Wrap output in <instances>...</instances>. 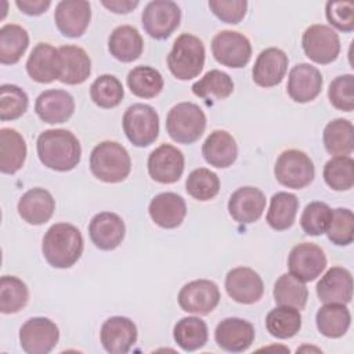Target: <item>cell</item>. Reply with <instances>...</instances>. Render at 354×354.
<instances>
[{"label": "cell", "mask_w": 354, "mask_h": 354, "mask_svg": "<svg viewBox=\"0 0 354 354\" xmlns=\"http://www.w3.org/2000/svg\"><path fill=\"white\" fill-rule=\"evenodd\" d=\"M288 267L292 275L303 282L314 281L326 267L324 250L315 243L296 245L288 257Z\"/></svg>", "instance_id": "14"}, {"label": "cell", "mask_w": 354, "mask_h": 354, "mask_svg": "<svg viewBox=\"0 0 354 354\" xmlns=\"http://www.w3.org/2000/svg\"><path fill=\"white\" fill-rule=\"evenodd\" d=\"M266 207V196L256 187H241L228 201V213L239 224L257 221Z\"/></svg>", "instance_id": "22"}, {"label": "cell", "mask_w": 354, "mask_h": 354, "mask_svg": "<svg viewBox=\"0 0 354 354\" xmlns=\"http://www.w3.org/2000/svg\"><path fill=\"white\" fill-rule=\"evenodd\" d=\"M29 299L28 286L17 277L4 275L0 279V311L14 314L22 310Z\"/></svg>", "instance_id": "42"}, {"label": "cell", "mask_w": 354, "mask_h": 354, "mask_svg": "<svg viewBox=\"0 0 354 354\" xmlns=\"http://www.w3.org/2000/svg\"><path fill=\"white\" fill-rule=\"evenodd\" d=\"M101 4L116 14H127L138 6L137 0H102Z\"/></svg>", "instance_id": "52"}, {"label": "cell", "mask_w": 354, "mask_h": 354, "mask_svg": "<svg viewBox=\"0 0 354 354\" xmlns=\"http://www.w3.org/2000/svg\"><path fill=\"white\" fill-rule=\"evenodd\" d=\"M177 300L185 313L206 315L217 307L220 290L213 281L195 279L181 288Z\"/></svg>", "instance_id": "12"}, {"label": "cell", "mask_w": 354, "mask_h": 354, "mask_svg": "<svg viewBox=\"0 0 354 354\" xmlns=\"http://www.w3.org/2000/svg\"><path fill=\"white\" fill-rule=\"evenodd\" d=\"M15 6L26 15H40L51 6L50 0H17Z\"/></svg>", "instance_id": "51"}, {"label": "cell", "mask_w": 354, "mask_h": 354, "mask_svg": "<svg viewBox=\"0 0 354 354\" xmlns=\"http://www.w3.org/2000/svg\"><path fill=\"white\" fill-rule=\"evenodd\" d=\"M58 339V326L44 317H33L19 329V343L28 354H47L55 347Z\"/></svg>", "instance_id": "11"}, {"label": "cell", "mask_w": 354, "mask_h": 354, "mask_svg": "<svg viewBox=\"0 0 354 354\" xmlns=\"http://www.w3.org/2000/svg\"><path fill=\"white\" fill-rule=\"evenodd\" d=\"M184 171V155L170 144H162L148 156V173L160 184H173Z\"/></svg>", "instance_id": "13"}, {"label": "cell", "mask_w": 354, "mask_h": 354, "mask_svg": "<svg viewBox=\"0 0 354 354\" xmlns=\"http://www.w3.org/2000/svg\"><path fill=\"white\" fill-rule=\"evenodd\" d=\"M326 19L342 32L354 29V4L351 1H328L325 7Z\"/></svg>", "instance_id": "49"}, {"label": "cell", "mask_w": 354, "mask_h": 354, "mask_svg": "<svg viewBox=\"0 0 354 354\" xmlns=\"http://www.w3.org/2000/svg\"><path fill=\"white\" fill-rule=\"evenodd\" d=\"M318 330L330 339L342 337L350 328L351 315L346 304L325 303L315 315Z\"/></svg>", "instance_id": "32"}, {"label": "cell", "mask_w": 354, "mask_h": 354, "mask_svg": "<svg viewBox=\"0 0 354 354\" xmlns=\"http://www.w3.org/2000/svg\"><path fill=\"white\" fill-rule=\"evenodd\" d=\"M301 46L306 55L321 65L333 62L340 53V39L328 25L315 24L308 26L301 36Z\"/></svg>", "instance_id": "9"}, {"label": "cell", "mask_w": 354, "mask_h": 354, "mask_svg": "<svg viewBox=\"0 0 354 354\" xmlns=\"http://www.w3.org/2000/svg\"><path fill=\"white\" fill-rule=\"evenodd\" d=\"M325 149L335 156H348L354 149V127L347 119L329 122L322 133Z\"/></svg>", "instance_id": "33"}, {"label": "cell", "mask_w": 354, "mask_h": 354, "mask_svg": "<svg viewBox=\"0 0 354 354\" xmlns=\"http://www.w3.org/2000/svg\"><path fill=\"white\" fill-rule=\"evenodd\" d=\"M205 65V46L202 40L191 33L180 35L167 55V66L178 80L196 77Z\"/></svg>", "instance_id": "4"}, {"label": "cell", "mask_w": 354, "mask_h": 354, "mask_svg": "<svg viewBox=\"0 0 354 354\" xmlns=\"http://www.w3.org/2000/svg\"><path fill=\"white\" fill-rule=\"evenodd\" d=\"M275 178L279 184L300 189L307 187L314 180V163L310 159V156L299 149H288L283 151L274 167Z\"/></svg>", "instance_id": "7"}, {"label": "cell", "mask_w": 354, "mask_h": 354, "mask_svg": "<svg viewBox=\"0 0 354 354\" xmlns=\"http://www.w3.org/2000/svg\"><path fill=\"white\" fill-rule=\"evenodd\" d=\"M144 48V41L138 30L131 25H120L112 30L108 39L111 55L122 62L136 61Z\"/></svg>", "instance_id": "30"}, {"label": "cell", "mask_w": 354, "mask_h": 354, "mask_svg": "<svg viewBox=\"0 0 354 354\" xmlns=\"http://www.w3.org/2000/svg\"><path fill=\"white\" fill-rule=\"evenodd\" d=\"M40 162L57 171H69L75 169L82 156V147L73 133L65 129L44 130L36 142Z\"/></svg>", "instance_id": "1"}, {"label": "cell", "mask_w": 354, "mask_h": 354, "mask_svg": "<svg viewBox=\"0 0 354 354\" xmlns=\"http://www.w3.org/2000/svg\"><path fill=\"white\" fill-rule=\"evenodd\" d=\"M324 180L335 191H347L354 185V162L350 156H333L324 166Z\"/></svg>", "instance_id": "43"}, {"label": "cell", "mask_w": 354, "mask_h": 354, "mask_svg": "<svg viewBox=\"0 0 354 354\" xmlns=\"http://www.w3.org/2000/svg\"><path fill=\"white\" fill-rule=\"evenodd\" d=\"M322 83L324 80L321 72L315 66L307 62H301L290 69L286 91L295 102L304 104L318 97L322 88Z\"/></svg>", "instance_id": "17"}, {"label": "cell", "mask_w": 354, "mask_h": 354, "mask_svg": "<svg viewBox=\"0 0 354 354\" xmlns=\"http://www.w3.org/2000/svg\"><path fill=\"white\" fill-rule=\"evenodd\" d=\"M330 104L344 112L354 109V76L351 73L335 77L328 88Z\"/></svg>", "instance_id": "48"}, {"label": "cell", "mask_w": 354, "mask_h": 354, "mask_svg": "<svg viewBox=\"0 0 354 354\" xmlns=\"http://www.w3.org/2000/svg\"><path fill=\"white\" fill-rule=\"evenodd\" d=\"M214 59L228 68H243L252 55L249 39L236 30H221L212 40Z\"/></svg>", "instance_id": "10"}, {"label": "cell", "mask_w": 354, "mask_h": 354, "mask_svg": "<svg viewBox=\"0 0 354 354\" xmlns=\"http://www.w3.org/2000/svg\"><path fill=\"white\" fill-rule=\"evenodd\" d=\"M185 189L194 199L210 201L220 191L218 176L206 167L195 169L187 177Z\"/></svg>", "instance_id": "44"}, {"label": "cell", "mask_w": 354, "mask_h": 354, "mask_svg": "<svg viewBox=\"0 0 354 354\" xmlns=\"http://www.w3.org/2000/svg\"><path fill=\"white\" fill-rule=\"evenodd\" d=\"M173 337L184 351H195L207 342V325L198 317L181 318L174 325Z\"/></svg>", "instance_id": "36"}, {"label": "cell", "mask_w": 354, "mask_h": 354, "mask_svg": "<svg viewBox=\"0 0 354 354\" xmlns=\"http://www.w3.org/2000/svg\"><path fill=\"white\" fill-rule=\"evenodd\" d=\"M61 75L59 82L65 84H80L87 80L91 72V61L87 53L79 47L66 44L58 48Z\"/></svg>", "instance_id": "28"}, {"label": "cell", "mask_w": 354, "mask_h": 354, "mask_svg": "<svg viewBox=\"0 0 354 354\" xmlns=\"http://www.w3.org/2000/svg\"><path fill=\"white\" fill-rule=\"evenodd\" d=\"M127 86L140 98H153L163 88V77L155 68L140 65L129 72Z\"/></svg>", "instance_id": "38"}, {"label": "cell", "mask_w": 354, "mask_h": 354, "mask_svg": "<svg viewBox=\"0 0 354 354\" xmlns=\"http://www.w3.org/2000/svg\"><path fill=\"white\" fill-rule=\"evenodd\" d=\"M28 95L21 87L15 84L0 86V119L3 122L22 116L28 109Z\"/></svg>", "instance_id": "46"}, {"label": "cell", "mask_w": 354, "mask_h": 354, "mask_svg": "<svg viewBox=\"0 0 354 354\" xmlns=\"http://www.w3.org/2000/svg\"><path fill=\"white\" fill-rule=\"evenodd\" d=\"M299 209V199L290 192H277L271 196L267 223L272 230L283 231L293 225Z\"/></svg>", "instance_id": "34"}, {"label": "cell", "mask_w": 354, "mask_h": 354, "mask_svg": "<svg viewBox=\"0 0 354 354\" xmlns=\"http://www.w3.org/2000/svg\"><path fill=\"white\" fill-rule=\"evenodd\" d=\"M26 72L37 83H51L59 79L61 64L58 48H54L48 43L36 44L26 61Z\"/></svg>", "instance_id": "25"}, {"label": "cell", "mask_w": 354, "mask_h": 354, "mask_svg": "<svg viewBox=\"0 0 354 354\" xmlns=\"http://www.w3.org/2000/svg\"><path fill=\"white\" fill-rule=\"evenodd\" d=\"M332 209L324 202L308 203L300 217V225L307 235H322L330 221Z\"/></svg>", "instance_id": "47"}, {"label": "cell", "mask_w": 354, "mask_h": 354, "mask_svg": "<svg viewBox=\"0 0 354 354\" xmlns=\"http://www.w3.org/2000/svg\"><path fill=\"white\" fill-rule=\"evenodd\" d=\"M180 7L170 0L149 1L141 15L144 30L153 39H167L180 25Z\"/></svg>", "instance_id": "8"}, {"label": "cell", "mask_w": 354, "mask_h": 354, "mask_svg": "<svg viewBox=\"0 0 354 354\" xmlns=\"http://www.w3.org/2000/svg\"><path fill=\"white\" fill-rule=\"evenodd\" d=\"M148 212L155 224L170 230L183 223L187 214V206L185 201L178 194L162 192L152 198Z\"/></svg>", "instance_id": "26"}, {"label": "cell", "mask_w": 354, "mask_h": 354, "mask_svg": "<svg viewBox=\"0 0 354 354\" xmlns=\"http://www.w3.org/2000/svg\"><path fill=\"white\" fill-rule=\"evenodd\" d=\"M126 227L120 216L112 212H101L95 214L88 225L91 242L101 250H112L118 248L124 238Z\"/></svg>", "instance_id": "20"}, {"label": "cell", "mask_w": 354, "mask_h": 354, "mask_svg": "<svg viewBox=\"0 0 354 354\" xmlns=\"http://www.w3.org/2000/svg\"><path fill=\"white\" fill-rule=\"evenodd\" d=\"M225 290L228 296L241 304H253L264 293L261 277L249 267L232 268L225 277Z\"/></svg>", "instance_id": "16"}, {"label": "cell", "mask_w": 354, "mask_h": 354, "mask_svg": "<svg viewBox=\"0 0 354 354\" xmlns=\"http://www.w3.org/2000/svg\"><path fill=\"white\" fill-rule=\"evenodd\" d=\"M217 346L230 353H242L254 342V328L242 318H225L220 321L214 330Z\"/></svg>", "instance_id": "18"}, {"label": "cell", "mask_w": 354, "mask_h": 354, "mask_svg": "<svg viewBox=\"0 0 354 354\" xmlns=\"http://www.w3.org/2000/svg\"><path fill=\"white\" fill-rule=\"evenodd\" d=\"M123 131L136 147H148L159 136V116L148 104H133L123 115Z\"/></svg>", "instance_id": "6"}, {"label": "cell", "mask_w": 354, "mask_h": 354, "mask_svg": "<svg viewBox=\"0 0 354 354\" xmlns=\"http://www.w3.org/2000/svg\"><path fill=\"white\" fill-rule=\"evenodd\" d=\"M272 295L278 306H289L297 310L304 308L308 299V290L304 282L297 279L290 272L282 274L277 279Z\"/></svg>", "instance_id": "39"}, {"label": "cell", "mask_w": 354, "mask_h": 354, "mask_svg": "<svg viewBox=\"0 0 354 354\" xmlns=\"http://www.w3.org/2000/svg\"><path fill=\"white\" fill-rule=\"evenodd\" d=\"M209 8L212 12L227 24H239L248 8L246 0H210Z\"/></svg>", "instance_id": "50"}, {"label": "cell", "mask_w": 354, "mask_h": 354, "mask_svg": "<svg viewBox=\"0 0 354 354\" xmlns=\"http://www.w3.org/2000/svg\"><path fill=\"white\" fill-rule=\"evenodd\" d=\"M17 207L24 221L40 225L51 218L55 210V201L47 189L37 187L26 191L18 201Z\"/></svg>", "instance_id": "27"}, {"label": "cell", "mask_w": 354, "mask_h": 354, "mask_svg": "<svg viewBox=\"0 0 354 354\" xmlns=\"http://www.w3.org/2000/svg\"><path fill=\"white\" fill-rule=\"evenodd\" d=\"M234 91V82L228 73L212 69L203 75L202 79L192 84V93L196 97L206 98L209 95L216 97L217 100H225Z\"/></svg>", "instance_id": "41"}, {"label": "cell", "mask_w": 354, "mask_h": 354, "mask_svg": "<svg viewBox=\"0 0 354 354\" xmlns=\"http://www.w3.org/2000/svg\"><path fill=\"white\" fill-rule=\"evenodd\" d=\"M266 326L277 339L293 337L301 328V314L295 307L279 306L267 314Z\"/></svg>", "instance_id": "37"}, {"label": "cell", "mask_w": 354, "mask_h": 354, "mask_svg": "<svg viewBox=\"0 0 354 354\" xmlns=\"http://www.w3.org/2000/svg\"><path fill=\"white\" fill-rule=\"evenodd\" d=\"M26 159V144L24 137L14 129L0 130V170L4 174L17 173Z\"/></svg>", "instance_id": "31"}, {"label": "cell", "mask_w": 354, "mask_h": 354, "mask_svg": "<svg viewBox=\"0 0 354 354\" xmlns=\"http://www.w3.org/2000/svg\"><path fill=\"white\" fill-rule=\"evenodd\" d=\"M206 116L199 105L194 102H180L174 105L166 118V130L173 141L178 144H192L203 134Z\"/></svg>", "instance_id": "5"}, {"label": "cell", "mask_w": 354, "mask_h": 354, "mask_svg": "<svg viewBox=\"0 0 354 354\" xmlns=\"http://www.w3.org/2000/svg\"><path fill=\"white\" fill-rule=\"evenodd\" d=\"M35 111L46 123H65L75 112V100L65 90H46L36 98Z\"/></svg>", "instance_id": "23"}, {"label": "cell", "mask_w": 354, "mask_h": 354, "mask_svg": "<svg viewBox=\"0 0 354 354\" xmlns=\"http://www.w3.org/2000/svg\"><path fill=\"white\" fill-rule=\"evenodd\" d=\"M317 296L322 303L347 304L353 297V277L347 268H329L317 283Z\"/></svg>", "instance_id": "24"}, {"label": "cell", "mask_w": 354, "mask_h": 354, "mask_svg": "<svg viewBox=\"0 0 354 354\" xmlns=\"http://www.w3.org/2000/svg\"><path fill=\"white\" fill-rule=\"evenodd\" d=\"M124 95L120 80L113 75H101L90 86V97L100 108L118 106Z\"/></svg>", "instance_id": "40"}, {"label": "cell", "mask_w": 354, "mask_h": 354, "mask_svg": "<svg viewBox=\"0 0 354 354\" xmlns=\"http://www.w3.org/2000/svg\"><path fill=\"white\" fill-rule=\"evenodd\" d=\"M90 170L100 181L112 184L120 183L130 174V155L122 144L115 141H102L91 151Z\"/></svg>", "instance_id": "3"}, {"label": "cell", "mask_w": 354, "mask_h": 354, "mask_svg": "<svg viewBox=\"0 0 354 354\" xmlns=\"http://www.w3.org/2000/svg\"><path fill=\"white\" fill-rule=\"evenodd\" d=\"M288 55L277 47L263 50L253 65L252 76L260 87H274L282 82L288 69Z\"/></svg>", "instance_id": "21"}, {"label": "cell", "mask_w": 354, "mask_h": 354, "mask_svg": "<svg viewBox=\"0 0 354 354\" xmlns=\"http://www.w3.org/2000/svg\"><path fill=\"white\" fill-rule=\"evenodd\" d=\"M29 46V35L25 28L7 24L0 29V62L3 65L17 64Z\"/></svg>", "instance_id": "35"}, {"label": "cell", "mask_w": 354, "mask_h": 354, "mask_svg": "<svg viewBox=\"0 0 354 354\" xmlns=\"http://www.w3.org/2000/svg\"><path fill=\"white\" fill-rule=\"evenodd\" d=\"M91 19V6L84 0H62L54 11L58 30L66 37H80Z\"/></svg>", "instance_id": "15"}, {"label": "cell", "mask_w": 354, "mask_h": 354, "mask_svg": "<svg viewBox=\"0 0 354 354\" xmlns=\"http://www.w3.org/2000/svg\"><path fill=\"white\" fill-rule=\"evenodd\" d=\"M101 344L111 354H124L137 340V326L126 317L108 318L100 330Z\"/></svg>", "instance_id": "19"}, {"label": "cell", "mask_w": 354, "mask_h": 354, "mask_svg": "<svg viewBox=\"0 0 354 354\" xmlns=\"http://www.w3.org/2000/svg\"><path fill=\"white\" fill-rule=\"evenodd\" d=\"M202 155L210 166L225 169L231 166L238 156L235 138L225 130H214L206 137L202 145Z\"/></svg>", "instance_id": "29"}, {"label": "cell", "mask_w": 354, "mask_h": 354, "mask_svg": "<svg viewBox=\"0 0 354 354\" xmlns=\"http://www.w3.org/2000/svg\"><path fill=\"white\" fill-rule=\"evenodd\" d=\"M329 241L337 246H347L354 239V216L350 209L337 207L332 210L330 221L326 228Z\"/></svg>", "instance_id": "45"}, {"label": "cell", "mask_w": 354, "mask_h": 354, "mask_svg": "<svg viewBox=\"0 0 354 354\" xmlns=\"http://www.w3.org/2000/svg\"><path fill=\"white\" fill-rule=\"evenodd\" d=\"M41 252L50 266L69 268L83 253L82 232L73 224L57 223L44 234Z\"/></svg>", "instance_id": "2"}]
</instances>
